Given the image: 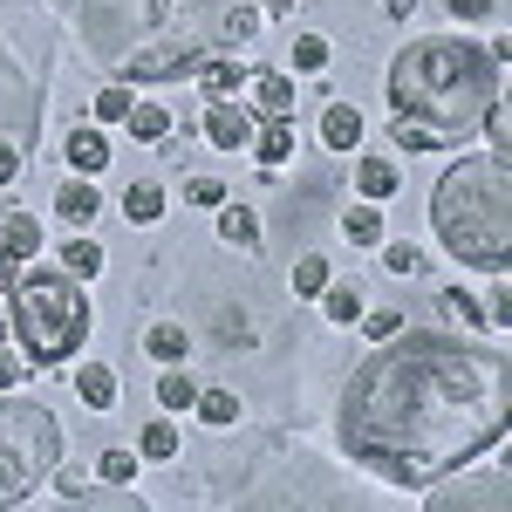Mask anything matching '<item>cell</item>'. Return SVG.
<instances>
[{
  "instance_id": "6da1fadb",
  "label": "cell",
  "mask_w": 512,
  "mask_h": 512,
  "mask_svg": "<svg viewBox=\"0 0 512 512\" xmlns=\"http://www.w3.org/2000/svg\"><path fill=\"white\" fill-rule=\"evenodd\" d=\"M512 417V362L492 342L396 328L342 390V451L369 478L417 492L478 451H499Z\"/></svg>"
},
{
  "instance_id": "7a4b0ae2",
  "label": "cell",
  "mask_w": 512,
  "mask_h": 512,
  "mask_svg": "<svg viewBox=\"0 0 512 512\" xmlns=\"http://www.w3.org/2000/svg\"><path fill=\"white\" fill-rule=\"evenodd\" d=\"M82 55L117 82H178L260 35V0H62Z\"/></svg>"
},
{
  "instance_id": "3957f363",
  "label": "cell",
  "mask_w": 512,
  "mask_h": 512,
  "mask_svg": "<svg viewBox=\"0 0 512 512\" xmlns=\"http://www.w3.org/2000/svg\"><path fill=\"white\" fill-rule=\"evenodd\" d=\"M499 96H506V62L472 35H424L390 62L396 123L431 130L437 144H465Z\"/></svg>"
},
{
  "instance_id": "277c9868",
  "label": "cell",
  "mask_w": 512,
  "mask_h": 512,
  "mask_svg": "<svg viewBox=\"0 0 512 512\" xmlns=\"http://www.w3.org/2000/svg\"><path fill=\"white\" fill-rule=\"evenodd\" d=\"M431 226L444 253L478 274H506L512 260V164L506 151L458 158L431 192Z\"/></svg>"
},
{
  "instance_id": "5b68a950",
  "label": "cell",
  "mask_w": 512,
  "mask_h": 512,
  "mask_svg": "<svg viewBox=\"0 0 512 512\" xmlns=\"http://www.w3.org/2000/svg\"><path fill=\"white\" fill-rule=\"evenodd\" d=\"M89 328H96V308H89L82 280L69 274V267L21 260V274L7 287V335L21 342V362L62 369V362L89 342Z\"/></svg>"
},
{
  "instance_id": "8992f818",
  "label": "cell",
  "mask_w": 512,
  "mask_h": 512,
  "mask_svg": "<svg viewBox=\"0 0 512 512\" xmlns=\"http://www.w3.org/2000/svg\"><path fill=\"white\" fill-rule=\"evenodd\" d=\"M55 76V14L41 0H0V137L35 151Z\"/></svg>"
},
{
  "instance_id": "52a82bcc",
  "label": "cell",
  "mask_w": 512,
  "mask_h": 512,
  "mask_svg": "<svg viewBox=\"0 0 512 512\" xmlns=\"http://www.w3.org/2000/svg\"><path fill=\"white\" fill-rule=\"evenodd\" d=\"M62 458V424L41 403H7L0 390V506L35 499Z\"/></svg>"
},
{
  "instance_id": "ba28073f",
  "label": "cell",
  "mask_w": 512,
  "mask_h": 512,
  "mask_svg": "<svg viewBox=\"0 0 512 512\" xmlns=\"http://www.w3.org/2000/svg\"><path fill=\"white\" fill-rule=\"evenodd\" d=\"M417 499L431 512H506V458H492V451H478L472 465H451V472H437L431 485H417Z\"/></svg>"
},
{
  "instance_id": "9c48e42d",
  "label": "cell",
  "mask_w": 512,
  "mask_h": 512,
  "mask_svg": "<svg viewBox=\"0 0 512 512\" xmlns=\"http://www.w3.org/2000/svg\"><path fill=\"white\" fill-rule=\"evenodd\" d=\"M246 137H253V117L239 110L233 96H212V110H205V144H212V151H239Z\"/></svg>"
},
{
  "instance_id": "30bf717a",
  "label": "cell",
  "mask_w": 512,
  "mask_h": 512,
  "mask_svg": "<svg viewBox=\"0 0 512 512\" xmlns=\"http://www.w3.org/2000/svg\"><path fill=\"white\" fill-rule=\"evenodd\" d=\"M362 130H369V123H362L355 103H328V110H321V144H328V151H362Z\"/></svg>"
},
{
  "instance_id": "8fae6325",
  "label": "cell",
  "mask_w": 512,
  "mask_h": 512,
  "mask_svg": "<svg viewBox=\"0 0 512 512\" xmlns=\"http://www.w3.org/2000/svg\"><path fill=\"white\" fill-rule=\"evenodd\" d=\"M0 253H7V260H35L41 253V219L35 212H0Z\"/></svg>"
},
{
  "instance_id": "7c38bea8",
  "label": "cell",
  "mask_w": 512,
  "mask_h": 512,
  "mask_svg": "<svg viewBox=\"0 0 512 512\" xmlns=\"http://www.w3.org/2000/svg\"><path fill=\"white\" fill-rule=\"evenodd\" d=\"M62 151H69V171H76V178H96V171L110 164V137L82 123V130H69V144H62Z\"/></svg>"
},
{
  "instance_id": "4fadbf2b",
  "label": "cell",
  "mask_w": 512,
  "mask_h": 512,
  "mask_svg": "<svg viewBox=\"0 0 512 512\" xmlns=\"http://www.w3.org/2000/svg\"><path fill=\"white\" fill-rule=\"evenodd\" d=\"M451 308H458L465 321H485L492 335H506V287H492L485 301H478L472 287H451Z\"/></svg>"
},
{
  "instance_id": "5bb4252c",
  "label": "cell",
  "mask_w": 512,
  "mask_h": 512,
  "mask_svg": "<svg viewBox=\"0 0 512 512\" xmlns=\"http://www.w3.org/2000/svg\"><path fill=\"white\" fill-rule=\"evenodd\" d=\"M55 212L76 226V233H89L96 226V212H103V192L89 185V178H76V185H62V198H55Z\"/></svg>"
},
{
  "instance_id": "9a60e30c",
  "label": "cell",
  "mask_w": 512,
  "mask_h": 512,
  "mask_svg": "<svg viewBox=\"0 0 512 512\" xmlns=\"http://www.w3.org/2000/svg\"><path fill=\"white\" fill-rule=\"evenodd\" d=\"M219 239H226V246H239V253H246V246H260V212L226 198V205H219Z\"/></svg>"
},
{
  "instance_id": "2e32d148",
  "label": "cell",
  "mask_w": 512,
  "mask_h": 512,
  "mask_svg": "<svg viewBox=\"0 0 512 512\" xmlns=\"http://www.w3.org/2000/svg\"><path fill=\"white\" fill-rule=\"evenodd\" d=\"M144 355H151V362H185V355H192V335H185L178 321H158V328H144Z\"/></svg>"
},
{
  "instance_id": "e0dca14e",
  "label": "cell",
  "mask_w": 512,
  "mask_h": 512,
  "mask_svg": "<svg viewBox=\"0 0 512 512\" xmlns=\"http://www.w3.org/2000/svg\"><path fill=\"white\" fill-rule=\"evenodd\" d=\"M253 130H260V137H253V151H260L267 171L294 158V130H287V117H267V123H253Z\"/></svg>"
},
{
  "instance_id": "ac0fdd59",
  "label": "cell",
  "mask_w": 512,
  "mask_h": 512,
  "mask_svg": "<svg viewBox=\"0 0 512 512\" xmlns=\"http://www.w3.org/2000/svg\"><path fill=\"white\" fill-rule=\"evenodd\" d=\"M76 396L89 403V410H110V403H117V369H103V362L76 369Z\"/></svg>"
},
{
  "instance_id": "d6986e66",
  "label": "cell",
  "mask_w": 512,
  "mask_h": 512,
  "mask_svg": "<svg viewBox=\"0 0 512 512\" xmlns=\"http://www.w3.org/2000/svg\"><path fill=\"white\" fill-rule=\"evenodd\" d=\"M239 82H246V69H239L233 55H205V62H198V89H205V96H233Z\"/></svg>"
},
{
  "instance_id": "ffe728a7",
  "label": "cell",
  "mask_w": 512,
  "mask_h": 512,
  "mask_svg": "<svg viewBox=\"0 0 512 512\" xmlns=\"http://www.w3.org/2000/svg\"><path fill=\"white\" fill-rule=\"evenodd\" d=\"M253 103H260V117H287V110H294V82L274 76V69H260V82H253Z\"/></svg>"
},
{
  "instance_id": "44dd1931",
  "label": "cell",
  "mask_w": 512,
  "mask_h": 512,
  "mask_svg": "<svg viewBox=\"0 0 512 512\" xmlns=\"http://www.w3.org/2000/svg\"><path fill=\"white\" fill-rule=\"evenodd\" d=\"M355 192L369 198V205H383V198L396 192V164H390V158H362V171H355Z\"/></svg>"
},
{
  "instance_id": "7402d4cb",
  "label": "cell",
  "mask_w": 512,
  "mask_h": 512,
  "mask_svg": "<svg viewBox=\"0 0 512 512\" xmlns=\"http://www.w3.org/2000/svg\"><path fill=\"white\" fill-rule=\"evenodd\" d=\"M321 308H328V321L349 328V321L362 315V287H355V280H328V287H321Z\"/></svg>"
},
{
  "instance_id": "603a6c76",
  "label": "cell",
  "mask_w": 512,
  "mask_h": 512,
  "mask_svg": "<svg viewBox=\"0 0 512 512\" xmlns=\"http://www.w3.org/2000/svg\"><path fill=\"white\" fill-rule=\"evenodd\" d=\"M123 212H130L137 226H151V219H164V185H151V178H137V185L123 192Z\"/></svg>"
},
{
  "instance_id": "cb8c5ba5",
  "label": "cell",
  "mask_w": 512,
  "mask_h": 512,
  "mask_svg": "<svg viewBox=\"0 0 512 512\" xmlns=\"http://www.w3.org/2000/svg\"><path fill=\"white\" fill-rule=\"evenodd\" d=\"M342 233H349L355 246H376V239H383V212H376L369 198H355V205H349V219H342Z\"/></svg>"
},
{
  "instance_id": "d4e9b609",
  "label": "cell",
  "mask_w": 512,
  "mask_h": 512,
  "mask_svg": "<svg viewBox=\"0 0 512 512\" xmlns=\"http://www.w3.org/2000/svg\"><path fill=\"white\" fill-rule=\"evenodd\" d=\"M130 137H137V144H158V137H171V117H164L158 103H130Z\"/></svg>"
},
{
  "instance_id": "484cf974",
  "label": "cell",
  "mask_w": 512,
  "mask_h": 512,
  "mask_svg": "<svg viewBox=\"0 0 512 512\" xmlns=\"http://www.w3.org/2000/svg\"><path fill=\"white\" fill-rule=\"evenodd\" d=\"M192 396H198V383L178 369V362H164V376H158V403L164 410H192Z\"/></svg>"
},
{
  "instance_id": "4316f807",
  "label": "cell",
  "mask_w": 512,
  "mask_h": 512,
  "mask_svg": "<svg viewBox=\"0 0 512 512\" xmlns=\"http://www.w3.org/2000/svg\"><path fill=\"white\" fill-rule=\"evenodd\" d=\"M192 410L205 417V424H239V396L233 390H198Z\"/></svg>"
},
{
  "instance_id": "83f0119b",
  "label": "cell",
  "mask_w": 512,
  "mask_h": 512,
  "mask_svg": "<svg viewBox=\"0 0 512 512\" xmlns=\"http://www.w3.org/2000/svg\"><path fill=\"white\" fill-rule=\"evenodd\" d=\"M62 260H69V274H76V280L103 274V246H96V239H69V246H62Z\"/></svg>"
},
{
  "instance_id": "f1b7e54d",
  "label": "cell",
  "mask_w": 512,
  "mask_h": 512,
  "mask_svg": "<svg viewBox=\"0 0 512 512\" xmlns=\"http://www.w3.org/2000/svg\"><path fill=\"white\" fill-rule=\"evenodd\" d=\"M130 103H137L130 82H103V89H96V123H123V117H130Z\"/></svg>"
},
{
  "instance_id": "f546056e",
  "label": "cell",
  "mask_w": 512,
  "mask_h": 512,
  "mask_svg": "<svg viewBox=\"0 0 512 512\" xmlns=\"http://www.w3.org/2000/svg\"><path fill=\"white\" fill-rule=\"evenodd\" d=\"M137 451H144V458H178V424H171V417H151Z\"/></svg>"
},
{
  "instance_id": "4dcf8cb0",
  "label": "cell",
  "mask_w": 512,
  "mask_h": 512,
  "mask_svg": "<svg viewBox=\"0 0 512 512\" xmlns=\"http://www.w3.org/2000/svg\"><path fill=\"white\" fill-rule=\"evenodd\" d=\"M328 260H321V253H301V267H294V294H321V287H328Z\"/></svg>"
},
{
  "instance_id": "1f68e13d",
  "label": "cell",
  "mask_w": 512,
  "mask_h": 512,
  "mask_svg": "<svg viewBox=\"0 0 512 512\" xmlns=\"http://www.w3.org/2000/svg\"><path fill=\"white\" fill-rule=\"evenodd\" d=\"M96 472H103V485H130V472H137V451H103V458H96Z\"/></svg>"
},
{
  "instance_id": "d6a6232c",
  "label": "cell",
  "mask_w": 512,
  "mask_h": 512,
  "mask_svg": "<svg viewBox=\"0 0 512 512\" xmlns=\"http://www.w3.org/2000/svg\"><path fill=\"white\" fill-rule=\"evenodd\" d=\"M383 267H390V274H424V253H417L410 239H390V246H383Z\"/></svg>"
},
{
  "instance_id": "836d02e7",
  "label": "cell",
  "mask_w": 512,
  "mask_h": 512,
  "mask_svg": "<svg viewBox=\"0 0 512 512\" xmlns=\"http://www.w3.org/2000/svg\"><path fill=\"white\" fill-rule=\"evenodd\" d=\"M294 69H308V76L328 69V41L321 35H294Z\"/></svg>"
},
{
  "instance_id": "e575fe53",
  "label": "cell",
  "mask_w": 512,
  "mask_h": 512,
  "mask_svg": "<svg viewBox=\"0 0 512 512\" xmlns=\"http://www.w3.org/2000/svg\"><path fill=\"white\" fill-rule=\"evenodd\" d=\"M185 205H212V212H219V205H226V185H219V178H192V185H185Z\"/></svg>"
},
{
  "instance_id": "d590c367",
  "label": "cell",
  "mask_w": 512,
  "mask_h": 512,
  "mask_svg": "<svg viewBox=\"0 0 512 512\" xmlns=\"http://www.w3.org/2000/svg\"><path fill=\"white\" fill-rule=\"evenodd\" d=\"M362 321V335H369V342H383V335H396V328H403V315H396V308H376V315H355Z\"/></svg>"
},
{
  "instance_id": "8d00e7d4",
  "label": "cell",
  "mask_w": 512,
  "mask_h": 512,
  "mask_svg": "<svg viewBox=\"0 0 512 512\" xmlns=\"http://www.w3.org/2000/svg\"><path fill=\"white\" fill-rule=\"evenodd\" d=\"M458 21H499V0H451Z\"/></svg>"
},
{
  "instance_id": "74e56055",
  "label": "cell",
  "mask_w": 512,
  "mask_h": 512,
  "mask_svg": "<svg viewBox=\"0 0 512 512\" xmlns=\"http://www.w3.org/2000/svg\"><path fill=\"white\" fill-rule=\"evenodd\" d=\"M21 164H28V151L0 137V185H14V178H21Z\"/></svg>"
},
{
  "instance_id": "f35d334b",
  "label": "cell",
  "mask_w": 512,
  "mask_h": 512,
  "mask_svg": "<svg viewBox=\"0 0 512 512\" xmlns=\"http://www.w3.org/2000/svg\"><path fill=\"white\" fill-rule=\"evenodd\" d=\"M396 144H403V151H437V137L417 130V123H396Z\"/></svg>"
},
{
  "instance_id": "ab89813d",
  "label": "cell",
  "mask_w": 512,
  "mask_h": 512,
  "mask_svg": "<svg viewBox=\"0 0 512 512\" xmlns=\"http://www.w3.org/2000/svg\"><path fill=\"white\" fill-rule=\"evenodd\" d=\"M21 369H28L21 355H7V349H0V390H14V383H21Z\"/></svg>"
},
{
  "instance_id": "60d3db41",
  "label": "cell",
  "mask_w": 512,
  "mask_h": 512,
  "mask_svg": "<svg viewBox=\"0 0 512 512\" xmlns=\"http://www.w3.org/2000/svg\"><path fill=\"white\" fill-rule=\"evenodd\" d=\"M14 274H21V260H7V253H0V294L14 287Z\"/></svg>"
},
{
  "instance_id": "b9f144b4",
  "label": "cell",
  "mask_w": 512,
  "mask_h": 512,
  "mask_svg": "<svg viewBox=\"0 0 512 512\" xmlns=\"http://www.w3.org/2000/svg\"><path fill=\"white\" fill-rule=\"evenodd\" d=\"M0 342H7V321H0Z\"/></svg>"
},
{
  "instance_id": "7bdbcfd3",
  "label": "cell",
  "mask_w": 512,
  "mask_h": 512,
  "mask_svg": "<svg viewBox=\"0 0 512 512\" xmlns=\"http://www.w3.org/2000/svg\"><path fill=\"white\" fill-rule=\"evenodd\" d=\"M0 212H7V205H0Z\"/></svg>"
}]
</instances>
